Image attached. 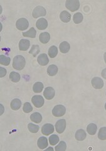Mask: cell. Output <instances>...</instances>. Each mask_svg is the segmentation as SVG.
<instances>
[{
    "instance_id": "12",
    "label": "cell",
    "mask_w": 106,
    "mask_h": 151,
    "mask_svg": "<svg viewBox=\"0 0 106 151\" xmlns=\"http://www.w3.org/2000/svg\"><path fill=\"white\" fill-rule=\"evenodd\" d=\"M30 40L27 39H22L19 42V49L22 51H26L30 47Z\"/></svg>"
},
{
    "instance_id": "38",
    "label": "cell",
    "mask_w": 106,
    "mask_h": 151,
    "mask_svg": "<svg viewBox=\"0 0 106 151\" xmlns=\"http://www.w3.org/2000/svg\"><path fill=\"white\" fill-rule=\"evenodd\" d=\"M104 61H105V62L106 63V52L104 54Z\"/></svg>"
},
{
    "instance_id": "35",
    "label": "cell",
    "mask_w": 106,
    "mask_h": 151,
    "mask_svg": "<svg viewBox=\"0 0 106 151\" xmlns=\"http://www.w3.org/2000/svg\"><path fill=\"white\" fill-rule=\"evenodd\" d=\"M7 71L3 68H0V77L3 78L6 74Z\"/></svg>"
},
{
    "instance_id": "16",
    "label": "cell",
    "mask_w": 106,
    "mask_h": 151,
    "mask_svg": "<svg viewBox=\"0 0 106 151\" xmlns=\"http://www.w3.org/2000/svg\"><path fill=\"white\" fill-rule=\"evenodd\" d=\"M86 132L83 129H79L75 133V138L78 141H83L86 138Z\"/></svg>"
},
{
    "instance_id": "7",
    "label": "cell",
    "mask_w": 106,
    "mask_h": 151,
    "mask_svg": "<svg viewBox=\"0 0 106 151\" xmlns=\"http://www.w3.org/2000/svg\"><path fill=\"white\" fill-rule=\"evenodd\" d=\"M66 121L64 119H61L56 121L55 124L56 131L59 133H62L66 128Z\"/></svg>"
},
{
    "instance_id": "11",
    "label": "cell",
    "mask_w": 106,
    "mask_h": 151,
    "mask_svg": "<svg viewBox=\"0 0 106 151\" xmlns=\"http://www.w3.org/2000/svg\"><path fill=\"white\" fill-rule=\"evenodd\" d=\"M36 27H37L38 30H45L48 27L47 20L45 18H40L38 20L37 22L36 23Z\"/></svg>"
},
{
    "instance_id": "18",
    "label": "cell",
    "mask_w": 106,
    "mask_h": 151,
    "mask_svg": "<svg viewBox=\"0 0 106 151\" xmlns=\"http://www.w3.org/2000/svg\"><path fill=\"white\" fill-rule=\"evenodd\" d=\"M61 20L64 23H68L71 20V15L67 11H63L60 15Z\"/></svg>"
},
{
    "instance_id": "8",
    "label": "cell",
    "mask_w": 106,
    "mask_h": 151,
    "mask_svg": "<svg viewBox=\"0 0 106 151\" xmlns=\"http://www.w3.org/2000/svg\"><path fill=\"white\" fill-rule=\"evenodd\" d=\"M92 86L97 90L102 89L104 86V81L103 79L99 77H95L92 79Z\"/></svg>"
},
{
    "instance_id": "9",
    "label": "cell",
    "mask_w": 106,
    "mask_h": 151,
    "mask_svg": "<svg viewBox=\"0 0 106 151\" xmlns=\"http://www.w3.org/2000/svg\"><path fill=\"white\" fill-rule=\"evenodd\" d=\"M54 132V125L50 123L45 124L42 128V133L45 135H49Z\"/></svg>"
},
{
    "instance_id": "22",
    "label": "cell",
    "mask_w": 106,
    "mask_h": 151,
    "mask_svg": "<svg viewBox=\"0 0 106 151\" xmlns=\"http://www.w3.org/2000/svg\"><path fill=\"white\" fill-rule=\"evenodd\" d=\"M97 129V125L94 123H90L87 127V131L91 135H93L96 133Z\"/></svg>"
},
{
    "instance_id": "36",
    "label": "cell",
    "mask_w": 106,
    "mask_h": 151,
    "mask_svg": "<svg viewBox=\"0 0 106 151\" xmlns=\"http://www.w3.org/2000/svg\"><path fill=\"white\" fill-rule=\"evenodd\" d=\"M102 76H103V78H104L105 79H106V69H104L103 71H102Z\"/></svg>"
},
{
    "instance_id": "30",
    "label": "cell",
    "mask_w": 106,
    "mask_h": 151,
    "mask_svg": "<svg viewBox=\"0 0 106 151\" xmlns=\"http://www.w3.org/2000/svg\"><path fill=\"white\" fill-rule=\"evenodd\" d=\"M40 52V47L38 45H33L31 50L29 51V54H32L33 56L36 57Z\"/></svg>"
},
{
    "instance_id": "2",
    "label": "cell",
    "mask_w": 106,
    "mask_h": 151,
    "mask_svg": "<svg viewBox=\"0 0 106 151\" xmlns=\"http://www.w3.org/2000/svg\"><path fill=\"white\" fill-rule=\"evenodd\" d=\"M65 6L68 10L74 12L80 8V3L78 0H67L65 3Z\"/></svg>"
},
{
    "instance_id": "13",
    "label": "cell",
    "mask_w": 106,
    "mask_h": 151,
    "mask_svg": "<svg viewBox=\"0 0 106 151\" xmlns=\"http://www.w3.org/2000/svg\"><path fill=\"white\" fill-rule=\"evenodd\" d=\"M37 61L40 65L45 66L48 64L49 59L46 54H42L38 57Z\"/></svg>"
},
{
    "instance_id": "39",
    "label": "cell",
    "mask_w": 106,
    "mask_h": 151,
    "mask_svg": "<svg viewBox=\"0 0 106 151\" xmlns=\"http://www.w3.org/2000/svg\"><path fill=\"white\" fill-rule=\"evenodd\" d=\"M47 150H54V149H53V148H52V147H50V148L47 149Z\"/></svg>"
},
{
    "instance_id": "4",
    "label": "cell",
    "mask_w": 106,
    "mask_h": 151,
    "mask_svg": "<svg viewBox=\"0 0 106 151\" xmlns=\"http://www.w3.org/2000/svg\"><path fill=\"white\" fill-rule=\"evenodd\" d=\"M29 26V23H28V21L24 18H20L17 20V22L16 23V27L19 30H25L28 28Z\"/></svg>"
},
{
    "instance_id": "32",
    "label": "cell",
    "mask_w": 106,
    "mask_h": 151,
    "mask_svg": "<svg viewBox=\"0 0 106 151\" xmlns=\"http://www.w3.org/2000/svg\"><path fill=\"white\" fill-rule=\"evenodd\" d=\"M67 144L64 141H60L59 144L55 147V150L56 151H64L66 150Z\"/></svg>"
},
{
    "instance_id": "15",
    "label": "cell",
    "mask_w": 106,
    "mask_h": 151,
    "mask_svg": "<svg viewBox=\"0 0 106 151\" xmlns=\"http://www.w3.org/2000/svg\"><path fill=\"white\" fill-rule=\"evenodd\" d=\"M50 39V35L48 32H43L39 35V40L41 43L45 44L48 43Z\"/></svg>"
},
{
    "instance_id": "20",
    "label": "cell",
    "mask_w": 106,
    "mask_h": 151,
    "mask_svg": "<svg viewBox=\"0 0 106 151\" xmlns=\"http://www.w3.org/2000/svg\"><path fill=\"white\" fill-rule=\"evenodd\" d=\"M58 73V67L56 65L52 64L47 68V74L50 76H54Z\"/></svg>"
},
{
    "instance_id": "25",
    "label": "cell",
    "mask_w": 106,
    "mask_h": 151,
    "mask_svg": "<svg viewBox=\"0 0 106 151\" xmlns=\"http://www.w3.org/2000/svg\"><path fill=\"white\" fill-rule=\"evenodd\" d=\"M36 32L33 27L31 28L28 32L23 33V35L24 37L33 38V39L36 37Z\"/></svg>"
},
{
    "instance_id": "34",
    "label": "cell",
    "mask_w": 106,
    "mask_h": 151,
    "mask_svg": "<svg viewBox=\"0 0 106 151\" xmlns=\"http://www.w3.org/2000/svg\"><path fill=\"white\" fill-rule=\"evenodd\" d=\"M23 110L24 113H30L33 110V107L29 102H26L24 104Z\"/></svg>"
},
{
    "instance_id": "10",
    "label": "cell",
    "mask_w": 106,
    "mask_h": 151,
    "mask_svg": "<svg viewBox=\"0 0 106 151\" xmlns=\"http://www.w3.org/2000/svg\"><path fill=\"white\" fill-rule=\"evenodd\" d=\"M55 92V90L52 87H47L45 88L43 92V96L47 99L50 100L54 98Z\"/></svg>"
},
{
    "instance_id": "5",
    "label": "cell",
    "mask_w": 106,
    "mask_h": 151,
    "mask_svg": "<svg viewBox=\"0 0 106 151\" xmlns=\"http://www.w3.org/2000/svg\"><path fill=\"white\" fill-rule=\"evenodd\" d=\"M46 14H47V11L45 8H43V6H38L35 8L33 11L32 15L33 16V18H37L40 17V16H45Z\"/></svg>"
},
{
    "instance_id": "1",
    "label": "cell",
    "mask_w": 106,
    "mask_h": 151,
    "mask_svg": "<svg viewBox=\"0 0 106 151\" xmlns=\"http://www.w3.org/2000/svg\"><path fill=\"white\" fill-rule=\"evenodd\" d=\"M26 65V61L22 56H16L14 57L13 61V68L18 71H21L24 69Z\"/></svg>"
},
{
    "instance_id": "21",
    "label": "cell",
    "mask_w": 106,
    "mask_h": 151,
    "mask_svg": "<svg viewBox=\"0 0 106 151\" xmlns=\"http://www.w3.org/2000/svg\"><path fill=\"white\" fill-rule=\"evenodd\" d=\"M30 119L36 123H40L42 120V116L38 112L33 113L30 116Z\"/></svg>"
},
{
    "instance_id": "24",
    "label": "cell",
    "mask_w": 106,
    "mask_h": 151,
    "mask_svg": "<svg viewBox=\"0 0 106 151\" xmlns=\"http://www.w3.org/2000/svg\"><path fill=\"white\" fill-rule=\"evenodd\" d=\"M43 86H44L42 83L37 82V83H35V85H33V91L36 93H41L43 89Z\"/></svg>"
},
{
    "instance_id": "40",
    "label": "cell",
    "mask_w": 106,
    "mask_h": 151,
    "mask_svg": "<svg viewBox=\"0 0 106 151\" xmlns=\"http://www.w3.org/2000/svg\"><path fill=\"white\" fill-rule=\"evenodd\" d=\"M105 110H106V103L105 104Z\"/></svg>"
},
{
    "instance_id": "6",
    "label": "cell",
    "mask_w": 106,
    "mask_h": 151,
    "mask_svg": "<svg viewBox=\"0 0 106 151\" xmlns=\"http://www.w3.org/2000/svg\"><path fill=\"white\" fill-rule=\"evenodd\" d=\"M31 102L36 108H41L44 104L45 100L42 96L36 95L33 96L31 98Z\"/></svg>"
},
{
    "instance_id": "23",
    "label": "cell",
    "mask_w": 106,
    "mask_h": 151,
    "mask_svg": "<svg viewBox=\"0 0 106 151\" xmlns=\"http://www.w3.org/2000/svg\"><path fill=\"white\" fill-rule=\"evenodd\" d=\"M83 19H84V16L81 13L78 12L73 15V22L76 24L80 23L83 21Z\"/></svg>"
},
{
    "instance_id": "14",
    "label": "cell",
    "mask_w": 106,
    "mask_h": 151,
    "mask_svg": "<svg viewBox=\"0 0 106 151\" xmlns=\"http://www.w3.org/2000/svg\"><path fill=\"white\" fill-rule=\"evenodd\" d=\"M48 140L45 137H41L38 138L37 142V145L40 149H45L48 146Z\"/></svg>"
},
{
    "instance_id": "27",
    "label": "cell",
    "mask_w": 106,
    "mask_h": 151,
    "mask_svg": "<svg viewBox=\"0 0 106 151\" xmlns=\"http://www.w3.org/2000/svg\"><path fill=\"white\" fill-rule=\"evenodd\" d=\"M48 56L51 58H54L58 54V49L56 46H52L48 50Z\"/></svg>"
},
{
    "instance_id": "3",
    "label": "cell",
    "mask_w": 106,
    "mask_h": 151,
    "mask_svg": "<svg viewBox=\"0 0 106 151\" xmlns=\"http://www.w3.org/2000/svg\"><path fill=\"white\" fill-rule=\"evenodd\" d=\"M66 113V108L62 104H58L54 107L52 110V114L56 117H60L63 116Z\"/></svg>"
},
{
    "instance_id": "28",
    "label": "cell",
    "mask_w": 106,
    "mask_h": 151,
    "mask_svg": "<svg viewBox=\"0 0 106 151\" xmlns=\"http://www.w3.org/2000/svg\"><path fill=\"white\" fill-rule=\"evenodd\" d=\"M98 137L101 140H106V127H102L100 128L98 133Z\"/></svg>"
},
{
    "instance_id": "17",
    "label": "cell",
    "mask_w": 106,
    "mask_h": 151,
    "mask_svg": "<svg viewBox=\"0 0 106 151\" xmlns=\"http://www.w3.org/2000/svg\"><path fill=\"white\" fill-rule=\"evenodd\" d=\"M22 106V102L19 99H14L11 101L10 107L13 110H18Z\"/></svg>"
},
{
    "instance_id": "31",
    "label": "cell",
    "mask_w": 106,
    "mask_h": 151,
    "mask_svg": "<svg viewBox=\"0 0 106 151\" xmlns=\"http://www.w3.org/2000/svg\"><path fill=\"white\" fill-rule=\"evenodd\" d=\"M49 142L51 145H55L56 144L59 143V137L56 135H52L49 137Z\"/></svg>"
},
{
    "instance_id": "37",
    "label": "cell",
    "mask_w": 106,
    "mask_h": 151,
    "mask_svg": "<svg viewBox=\"0 0 106 151\" xmlns=\"http://www.w3.org/2000/svg\"><path fill=\"white\" fill-rule=\"evenodd\" d=\"M1 110H2L1 112V115H2L3 111H4V108H3V106L2 105V104H1Z\"/></svg>"
},
{
    "instance_id": "19",
    "label": "cell",
    "mask_w": 106,
    "mask_h": 151,
    "mask_svg": "<svg viewBox=\"0 0 106 151\" xmlns=\"http://www.w3.org/2000/svg\"><path fill=\"white\" fill-rule=\"evenodd\" d=\"M59 49L60 52L63 54H66L69 52L70 49V45L67 42H63L59 45Z\"/></svg>"
},
{
    "instance_id": "33",
    "label": "cell",
    "mask_w": 106,
    "mask_h": 151,
    "mask_svg": "<svg viewBox=\"0 0 106 151\" xmlns=\"http://www.w3.org/2000/svg\"><path fill=\"white\" fill-rule=\"evenodd\" d=\"M28 130H29L30 132L35 133L38 132L40 127H39V126L36 125L33 123H29L28 125Z\"/></svg>"
},
{
    "instance_id": "26",
    "label": "cell",
    "mask_w": 106,
    "mask_h": 151,
    "mask_svg": "<svg viewBox=\"0 0 106 151\" xmlns=\"http://www.w3.org/2000/svg\"><path fill=\"white\" fill-rule=\"evenodd\" d=\"M10 79H11V81L14 83H18L20 81L21 79V76L19 73L16 72H11L10 74Z\"/></svg>"
},
{
    "instance_id": "29",
    "label": "cell",
    "mask_w": 106,
    "mask_h": 151,
    "mask_svg": "<svg viewBox=\"0 0 106 151\" xmlns=\"http://www.w3.org/2000/svg\"><path fill=\"white\" fill-rule=\"evenodd\" d=\"M10 58L9 57L5 56L4 55H1L0 56V63L1 64L4 65V66H9L10 63Z\"/></svg>"
}]
</instances>
